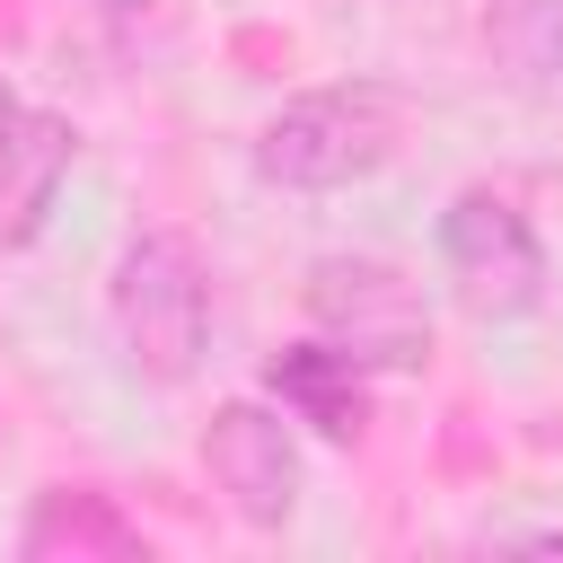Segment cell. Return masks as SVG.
Here are the masks:
<instances>
[{
    "label": "cell",
    "mask_w": 563,
    "mask_h": 563,
    "mask_svg": "<svg viewBox=\"0 0 563 563\" xmlns=\"http://www.w3.org/2000/svg\"><path fill=\"white\" fill-rule=\"evenodd\" d=\"M405 141V97L378 79H334V88H299L264 114L255 132V176L282 194H343L361 176H378Z\"/></svg>",
    "instance_id": "1"
},
{
    "label": "cell",
    "mask_w": 563,
    "mask_h": 563,
    "mask_svg": "<svg viewBox=\"0 0 563 563\" xmlns=\"http://www.w3.org/2000/svg\"><path fill=\"white\" fill-rule=\"evenodd\" d=\"M106 317L123 343V369L150 387H185L211 352V264L185 229H141L114 255Z\"/></svg>",
    "instance_id": "2"
},
{
    "label": "cell",
    "mask_w": 563,
    "mask_h": 563,
    "mask_svg": "<svg viewBox=\"0 0 563 563\" xmlns=\"http://www.w3.org/2000/svg\"><path fill=\"white\" fill-rule=\"evenodd\" d=\"M308 325L343 343L361 369H422L431 361V308L387 255H317L308 264Z\"/></svg>",
    "instance_id": "3"
},
{
    "label": "cell",
    "mask_w": 563,
    "mask_h": 563,
    "mask_svg": "<svg viewBox=\"0 0 563 563\" xmlns=\"http://www.w3.org/2000/svg\"><path fill=\"white\" fill-rule=\"evenodd\" d=\"M440 273L475 317H528L545 299V238L501 185H466L440 211Z\"/></svg>",
    "instance_id": "4"
},
{
    "label": "cell",
    "mask_w": 563,
    "mask_h": 563,
    "mask_svg": "<svg viewBox=\"0 0 563 563\" xmlns=\"http://www.w3.org/2000/svg\"><path fill=\"white\" fill-rule=\"evenodd\" d=\"M202 466H211V484L229 493V510H238L246 528H282V519L299 510V493H308L299 431H290V413L264 405V396L211 405V422H202Z\"/></svg>",
    "instance_id": "5"
},
{
    "label": "cell",
    "mask_w": 563,
    "mask_h": 563,
    "mask_svg": "<svg viewBox=\"0 0 563 563\" xmlns=\"http://www.w3.org/2000/svg\"><path fill=\"white\" fill-rule=\"evenodd\" d=\"M70 167H79L70 114L26 106V97H0V246H35L44 238Z\"/></svg>",
    "instance_id": "6"
},
{
    "label": "cell",
    "mask_w": 563,
    "mask_h": 563,
    "mask_svg": "<svg viewBox=\"0 0 563 563\" xmlns=\"http://www.w3.org/2000/svg\"><path fill=\"white\" fill-rule=\"evenodd\" d=\"M264 396H273L290 422H308L317 440H361V431H369V369H361L343 343H325V334L282 343V352L264 361Z\"/></svg>",
    "instance_id": "7"
},
{
    "label": "cell",
    "mask_w": 563,
    "mask_h": 563,
    "mask_svg": "<svg viewBox=\"0 0 563 563\" xmlns=\"http://www.w3.org/2000/svg\"><path fill=\"white\" fill-rule=\"evenodd\" d=\"M18 554H26V563H141L150 537H141V519H132L114 493L53 484V493H35V510H26V528H18Z\"/></svg>",
    "instance_id": "8"
},
{
    "label": "cell",
    "mask_w": 563,
    "mask_h": 563,
    "mask_svg": "<svg viewBox=\"0 0 563 563\" xmlns=\"http://www.w3.org/2000/svg\"><path fill=\"white\" fill-rule=\"evenodd\" d=\"M510 545H537V554H563V528H528V537H510Z\"/></svg>",
    "instance_id": "9"
},
{
    "label": "cell",
    "mask_w": 563,
    "mask_h": 563,
    "mask_svg": "<svg viewBox=\"0 0 563 563\" xmlns=\"http://www.w3.org/2000/svg\"><path fill=\"white\" fill-rule=\"evenodd\" d=\"M97 9H106V18H141L150 0H97Z\"/></svg>",
    "instance_id": "10"
}]
</instances>
